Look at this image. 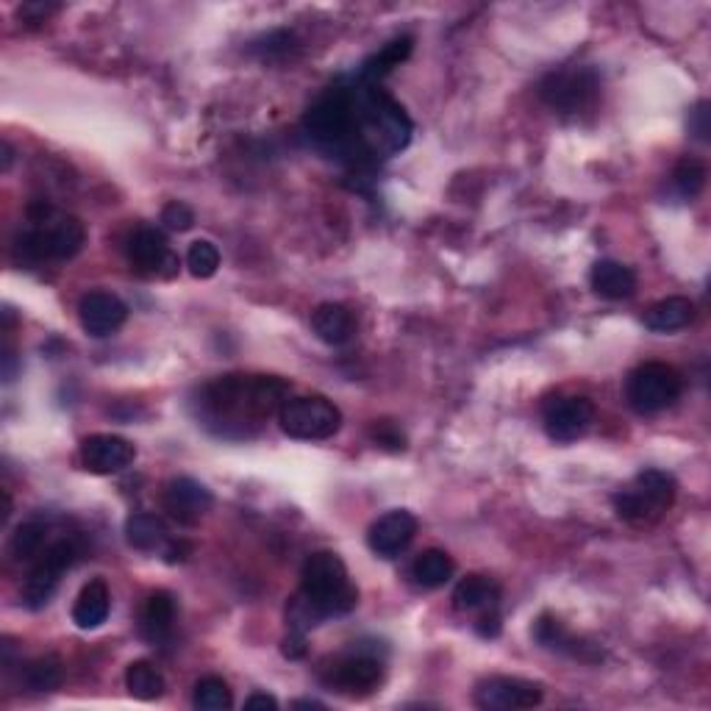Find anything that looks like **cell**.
Masks as SVG:
<instances>
[{
	"instance_id": "1",
	"label": "cell",
	"mask_w": 711,
	"mask_h": 711,
	"mask_svg": "<svg viewBox=\"0 0 711 711\" xmlns=\"http://www.w3.org/2000/svg\"><path fill=\"white\" fill-rule=\"evenodd\" d=\"M364 89H367L364 81H359V89L331 87L311 103L303 117V131L320 151L348 161L370 159L362 142Z\"/></svg>"
},
{
	"instance_id": "2",
	"label": "cell",
	"mask_w": 711,
	"mask_h": 711,
	"mask_svg": "<svg viewBox=\"0 0 711 711\" xmlns=\"http://www.w3.org/2000/svg\"><path fill=\"white\" fill-rule=\"evenodd\" d=\"M289 384L273 375H225L204 389V412L211 423L225 426H248L256 419L281 412L286 403Z\"/></svg>"
},
{
	"instance_id": "3",
	"label": "cell",
	"mask_w": 711,
	"mask_h": 711,
	"mask_svg": "<svg viewBox=\"0 0 711 711\" xmlns=\"http://www.w3.org/2000/svg\"><path fill=\"white\" fill-rule=\"evenodd\" d=\"M300 597L318 617V622L328 617H342L359 604V590L350 584L348 567L334 551L311 553L300 570Z\"/></svg>"
},
{
	"instance_id": "4",
	"label": "cell",
	"mask_w": 711,
	"mask_h": 711,
	"mask_svg": "<svg viewBox=\"0 0 711 711\" xmlns=\"http://www.w3.org/2000/svg\"><path fill=\"white\" fill-rule=\"evenodd\" d=\"M678 483L664 470H642L615 495V512L631 526H650L675 503Z\"/></svg>"
},
{
	"instance_id": "5",
	"label": "cell",
	"mask_w": 711,
	"mask_h": 711,
	"mask_svg": "<svg viewBox=\"0 0 711 711\" xmlns=\"http://www.w3.org/2000/svg\"><path fill=\"white\" fill-rule=\"evenodd\" d=\"M87 242V229L83 222L73 215H53L51 220L34 222V229L23 231L14 242V250L23 256V261L37 264L44 259H73L81 254Z\"/></svg>"
},
{
	"instance_id": "6",
	"label": "cell",
	"mask_w": 711,
	"mask_h": 711,
	"mask_svg": "<svg viewBox=\"0 0 711 711\" xmlns=\"http://www.w3.org/2000/svg\"><path fill=\"white\" fill-rule=\"evenodd\" d=\"M281 431L303 442H323L342 428V412L323 395H303L286 400L279 412Z\"/></svg>"
},
{
	"instance_id": "7",
	"label": "cell",
	"mask_w": 711,
	"mask_h": 711,
	"mask_svg": "<svg viewBox=\"0 0 711 711\" xmlns=\"http://www.w3.org/2000/svg\"><path fill=\"white\" fill-rule=\"evenodd\" d=\"M684 392V378L673 364L645 362L629 375L625 398L639 414H659L670 409Z\"/></svg>"
},
{
	"instance_id": "8",
	"label": "cell",
	"mask_w": 711,
	"mask_h": 711,
	"mask_svg": "<svg viewBox=\"0 0 711 711\" xmlns=\"http://www.w3.org/2000/svg\"><path fill=\"white\" fill-rule=\"evenodd\" d=\"M78 542L76 540H56L44 547L42 553L34 561L31 572L26 578V586H23V604L28 609H42V606L51 604L53 592L59 590V581L73 565L78 561Z\"/></svg>"
},
{
	"instance_id": "9",
	"label": "cell",
	"mask_w": 711,
	"mask_h": 711,
	"mask_svg": "<svg viewBox=\"0 0 711 711\" xmlns=\"http://www.w3.org/2000/svg\"><path fill=\"white\" fill-rule=\"evenodd\" d=\"M320 678L331 693L367 695L384 681V661L373 650H353L342 659H334V664L325 667Z\"/></svg>"
},
{
	"instance_id": "10",
	"label": "cell",
	"mask_w": 711,
	"mask_h": 711,
	"mask_svg": "<svg viewBox=\"0 0 711 711\" xmlns=\"http://www.w3.org/2000/svg\"><path fill=\"white\" fill-rule=\"evenodd\" d=\"M595 423V403L578 395H559L551 398L542 409V426L553 442H576L584 437Z\"/></svg>"
},
{
	"instance_id": "11",
	"label": "cell",
	"mask_w": 711,
	"mask_h": 711,
	"mask_svg": "<svg viewBox=\"0 0 711 711\" xmlns=\"http://www.w3.org/2000/svg\"><path fill=\"white\" fill-rule=\"evenodd\" d=\"M542 101L561 115H578L595 103L597 78L590 70H565L553 73L540 87Z\"/></svg>"
},
{
	"instance_id": "12",
	"label": "cell",
	"mask_w": 711,
	"mask_h": 711,
	"mask_svg": "<svg viewBox=\"0 0 711 711\" xmlns=\"http://www.w3.org/2000/svg\"><path fill=\"white\" fill-rule=\"evenodd\" d=\"M545 693L540 684L526 678L492 675L476 686V706L483 711H517L540 706Z\"/></svg>"
},
{
	"instance_id": "13",
	"label": "cell",
	"mask_w": 711,
	"mask_h": 711,
	"mask_svg": "<svg viewBox=\"0 0 711 711\" xmlns=\"http://www.w3.org/2000/svg\"><path fill=\"white\" fill-rule=\"evenodd\" d=\"M128 261L137 273L172 279L178 273V256L170 250L165 231L142 225L128 240Z\"/></svg>"
},
{
	"instance_id": "14",
	"label": "cell",
	"mask_w": 711,
	"mask_h": 711,
	"mask_svg": "<svg viewBox=\"0 0 711 711\" xmlns=\"http://www.w3.org/2000/svg\"><path fill=\"white\" fill-rule=\"evenodd\" d=\"M137 458V448L117 434H92L81 442V462L95 476H115L128 470Z\"/></svg>"
},
{
	"instance_id": "15",
	"label": "cell",
	"mask_w": 711,
	"mask_h": 711,
	"mask_svg": "<svg viewBox=\"0 0 711 711\" xmlns=\"http://www.w3.org/2000/svg\"><path fill=\"white\" fill-rule=\"evenodd\" d=\"M215 506V495L190 476L172 478L165 487V508L181 526H197Z\"/></svg>"
},
{
	"instance_id": "16",
	"label": "cell",
	"mask_w": 711,
	"mask_h": 711,
	"mask_svg": "<svg viewBox=\"0 0 711 711\" xmlns=\"http://www.w3.org/2000/svg\"><path fill=\"white\" fill-rule=\"evenodd\" d=\"M414 533H417V517L406 512V508H395V512H387V515L378 517L370 526L367 545L375 556L395 559V556H400L412 545Z\"/></svg>"
},
{
	"instance_id": "17",
	"label": "cell",
	"mask_w": 711,
	"mask_h": 711,
	"mask_svg": "<svg viewBox=\"0 0 711 711\" xmlns=\"http://www.w3.org/2000/svg\"><path fill=\"white\" fill-rule=\"evenodd\" d=\"M78 320L89 337H112L128 320V306L112 293H87L78 300Z\"/></svg>"
},
{
	"instance_id": "18",
	"label": "cell",
	"mask_w": 711,
	"mask_h": 711,
	"mask_svg": "<svg viewBox=\"0 0 711 711\" xmlns=\"http://www.w3.org/2000/svg\"><path fill=\"white\" fill-rule=\"evenodd\" d=\"M590 284L600 298L622 300L636 293V273L629 264L615 259H600L592 264Z\"/></svg>"
},
{
	"instance_id": "19",
	"label": "cell",
	"mask_w": 711,
	"mask_h": 711,
	"mask_svg": "<svg viewBox=\"0 0 711 711\" xmlns=\"http://www.w3.org/2000/svg\"><path fill=\"white\" fill-rule=\"evenodd\" d=\"M108 609H112V592L103 584L101 578L83 584V590L78 592L76 604H73V622H76L81 631H95L106 622Z\"/></svg>"
},
{
	"instance_id": "20",
	"label": "cell",
	"mask_w": 711,
	"mask_h": 711,
	"mask_svg": "<svg viewBox=\"0 0 711 711\" xmlns=\"http://www.w3.org/2000/svg\"><path fill=\"white\" fill-rule=\"evenodd\" d=\"M497 604H501V586L487 576L462 578L453 590V606L458 611L487 615V611H497Z\"/></svg>"
},
{
	"instance_id": "21",
	"label": "cell",
	"mask_w": 711,
	"mask_h": 711,
	"mask_svg": "<svg viewBox=\"0 0 711 711\" xmlns=\"http://www.w3.org/2000/svg\"><path fill=\"white\" fill-rule=\"evenodd\" d=\"M311 328L325 345H334V348L350 342L355 334L353 314L342 303H320L311 311Z\"/></svg>"
},
{
	"instance_id": "22",
	"label": "cell",
	"mask_w": 711,
	"mask_h": 711,
	"mask_svg": "<svg viewBox=\"0 0 711 711\" xmlns=\"http://www.w3.org/2000/svg\"><path fill=\"white\" fill-rule=\"evenodd\" d=\"M695 320V303L689 298H664L645 311V325L656 334H673V331L686 328Z\"/></svg>"
},
{
	"instance_id": "23",
	"label": "cell",
	"mask_w": 711,
	"mask_h": 711,
	"mask_svg": "<svg viewBox=\"0 0 711 711\" xmlns=\"http://www.w3.org/2000/svg\"><path fill=\"white\" fill-rule=\"evenodd\" d=\"M176 625V597L170 592H153L142 609V634L151 642H165Z\"/></svg>"
},
{
	"instance_id": "24",
	"label": "cell",
	"mask_w": 711,
	"mask_h": 711,
	"mask_svg": "<svg viewBox=\"0 0 711 711\" xmlns=\"http://www.w3.org/2000/svg\"><path fill=\"white\" fill-rule=\"evenodd\" d=\"M531 634H533V639L540 642L542 648L556 650V654H567V656H572V659H590L584 650L592 648V645H581V642H578L576 636L565 629V622L556 620V617L542 615L540 620L533 622Z\"/></svg>"
},
{
	"instance_id": "25",
	"label": "cell",
	"mask_w": 711,
	"mask_h": 711,
	"mask_svg": "<svg viewBox=\"0 0 711 711\" xmlns=\"http://www.w3.org/2000/svg\"><path fill=\"white\" fill-rule=\"evenodd\" d=\"M126 542L133 551L156 553L170 542V531L161 517L142 512V515H131L126 520Z\"/></svg>"
},
{
	"instance_id": "26",
	"label": "cell",
	"mask_w": 711,
	"mask_h": 711,
	"mask_svg": "<svg viewBox=\"0 0 711 711\" xmlns=\"http://www.w3.org/2000/svg\"><path fill=\"white\" fill-rule=\"evenodd\" d=\"M412 44H414L412 37H398V39H392V42L384 44L382 51L373 53V56L362 64V70H359V81L378 87L382 78H387L400 62H406L409 53H412Z\"/></svg>"
},
{
	"instance_id": "27",
	"label": "cell",
	"mask_w": 711,
	"mask_h": 711,
	"mask_svg": "<svg viewBox=\"0 0 711 711\" xmlns=\"http://www.w3.org/2000/svg\"><path fill=\"white\" fill-rule=\"evenodd\" d=\"M453 572H456V561L444 551H437V547L419 553L412 565L414 584L423 586V590H439V586L451 581Z\"/></svg>"
},
{
	"instance_id": "28",
	"label": "cell",
	"mask_w": 711,
	"mask_h": 711,
	"mask_svg": "<svg viewBox=\"0 0 711 711\" xmlns=\"http://www.w3.org/2000/svg\"><path fill=\"white\" fill-rule=\"evenodd\" d=\"M126 689L137 700H159L165 695V675L151 664L140 659L126 667Z\"/></svg>"
},
{
	"instance_id": "29",
	"label": "cell",
	"mask_w": 711,
	"mask_h": 711,
	"mask_svg": "<svg viewBox=\"0 0 711 711\" xmlns=\"http://www.w3.org/2000/svg\"><path fill=\"white\" fill-rule=\"evenodd\" d=\"M20 678L23 684L31 689V693H53L62 686L64 678V667L59 656H37V659L28 661L23 670H20Z\"/></svg>"
},
{
	"instance_id": "30",
	"label": "cell",
	"mask_w": 711,
	"mask_h": 711,
	"mask_svg": "<svg viewBox=\"0 0 711 711\" xmlns=\"http://www.w3.org/2000/svg\"><path fill=\"white\" fill-rule=\"evenodd\" d=\"M192 706L201 711H222L234 706V695H231V686L225 684L217 675L209 678H201L195 684V695H192Z\"/></svg>"
},
{
	"instance_id": "31",
	"label": "cell",
	"mask_w": 711,
	"mask_h": 711,
	"mask_svg": "<svg viewBox=\"0 0 711 711\" xmlns=\"http://www.w3.org/2000/svg\"><path fill=\"white\" fill-rule=\"evenodd\" d=\"M44 537H48V526H44V522H23V526H17V531L12 533V553L23 561L37 559L39 553L44 551Z\"/></svg>"
},
{
	"instance_id": "32",
	"label": "cell",
	"mask_w": 711,
	"mask_h": 711,
	"mask_svg": "<svg viewBox=\"0 0 711 711\" xmlns=\"http://www.w3.org/2000/svg\"><path fill=\"white\" fill-rule=\"evenodd\" d=\"M186 267H190V273L195 279H211L220 270V250H217L215 242H192L190 250H186Z\"/></svg>"
},
{
	"instance_id": "33",
	"label": "cell",
	"mask_w": 711,
	"mask_h": 711,
	"mask_svg": "<svg viewBox=\"0 0 711 711\" xmlns=\"http://www.w3.org/2000/svg\"><path fill=\"white\" fill-rule=\"evenodd\" d=\"M673 184L681 197L693 201V197H698L700 190L706 186V167L700 165L698 159L678 161V167H675L673 172Z\"/></svg>"
},
{
	"instance_id": "34",
	"label": "cell",
	"mask_w": 711,
	"mask_h": 711,
	"mask_svg": "<svg viewBox=\"0 0 711 711\" xmlns=\"http://www.w3.org/2000/svg\"><path fill=\"white\" fill-rule=\"evenodd\" d=\"M370 439H373L378 448H384V451H392V453L406 451V434L400 431L395 423H389V419L375 423V426L370 428Z\"/></svg>"
},
{
	"instance_id": "35",
	"label": "cell",
	"mask_w": 711,
	"mask_h": 711,
	"mask_svg": "<svg viewBox=\"0 0 711 711\" xmlns=\"http://www.w3.org/2000/svg\"><path fill=\"white\" fill-rule=\"evenodd\" d=\"M161 222H165V229L178 231V234H184L195 225V211L184 204V201H170V204L161 209Z\"/></svg>"
},
{
	"instance_id": "36",
	"label": "cell",
	"mask_w": 711,
	"mask_h": 711,
	"mask_svg": "<svg viewBox=\"0 0 711 711\" xmlns=\"http://www.w3.org/2000/svg\"><path fill=\"white\" fill-rule=\"evenodd\" d=\"M709 103L700 101L698 106L689 112V133H693L698 142H709Z\"/></svg>"
},
{
	"instance_id": "37",
	"label": "cell",
	"mask_w": 711,
	"mask_h": 711,
	"mask_svg": "<svg viewBox=\"0 0 711 711\" xmlns=\"http://www.w3.org/2000/svg\"><path fill=\"white\" fill-rule=\"evenodd\" d=\"M284 656L286 659H303L306 656V634L303 631L289 629V636L284 639Z\"/></svg>"
},
{
	"instance_id": "38",
	"label": "cell",
	"mask_w": 711,
	"mask_h": 711,
	"mask_svg": "<svg viewBox=\"0 0 711 711\" xmlns=\"http://www.w3.org/2000/svg\"><path fill=\"white\" fill-rule=\"evenodd\" d=\"M476 631L483 636V639H495V636L501 634V617H497V611H487V615H481V620L476 622Z\"/></svg>"
},
{
	"instance_id": "39",
	"label": "cell",
	"mask_w": 711,
	"mask_h": 711,
	"mask_svg": "<svg viewBox=\"0 0 711 711\" xmlns=\"http://www.w3.org/2000/svg\"><path fill=\"white\" fill-rule=\"evenodd\" d=\"M190 553H192V547L186 545V542H167L165 559H167V565H181V561H186Z\"/></svg>"
},
{
	"instance_id": "40",
	"label": "cell",
	"mask_w": 711,
	"mask_h": 711,
	"mask_svg": "<svg viewBox=\"0 0 711 711\" xmlns=\"http://www.w3.org/2000/svg\"><path fill=\"white\" fill-rule=\"evenodd\" d=\"M245 709H279V700H275L273 695L256 693L245 700Z\"/></svg>"
},
{
	"instance_id": "41",
	"label": "cell",
	"mask_w": 711,
	"mask_h": 711,
	"mask_svg": "<svg viewBox=\"0 0 711 711\" xmlns=\"http://www.w3.org/2000/svg\"><path fill=\"white\" fill-rule=\"evenodd\" d=\"M0 156H3V165H0V170L9 172V167H12V161H14V151L7 140L0 142Z\"/></svg>"
},
{
	"instance_id": "42",
	"label": "cell",
	"mask_w": 711,
	"mask_h": 711,
	"mask_svg": "<svg viewBox=\"0 0 711 711\" xmlns=\"http://www.w3.org/2000/svg\"><path fill=\"white\" fill-rule=\"evenodd\" d=\"M295 709H325V703L320 700H295Z\"/></svg>"
}]
</instances>
